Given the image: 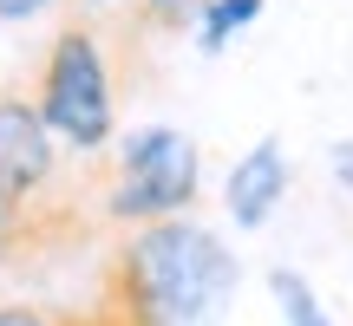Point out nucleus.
I'll return each mask as SVG.
<instances>
[{
  "label": "nucleus",
  "instance_id": "1a4fd4ad",
  "mask_svg": "<svg viewBox=\"0 0 353 326\" xmlns=\"http://www.w3.org/2000/svg\"><path fill=\"white\" fill-rule=\"evenodd\" d=\"M334 183L353 196V138H347V144H334Z\"/></svg>",
  "mask_w": 353,
  "mask_h": 326
},
{
  "label": "nucleus",
  "instance_id": "7ed1b4c3",
  "mask_svg": "<svg viewBox=\"0 0 353 326\" xmlns=\"http://www.w3.org/2000/svg\"><path fill=\"white\" fill-rule=\"evenodd\" d=\"M203 163L196 144L176 124H138L131 138H118L105 151V222H157V215H183L196 202Z\"/></svg>",
  "mask_w": 353,
  "mask_h": 326
},
{
  "label": "nucleus",
  "instance_id": "f257e3e1",
  "mask_svg": "<svg viewBox=\"0 0 353 326\" xmlns=\"http://www.w3.org/2000/svg\"><path fill=\"white\" fill-rule=\"evenodd\" d=\"M236 294V254L190 215L118 228L99 261L92 326H216Z\"/></svg>",
  "mask_w": 353,
  "mask_h": 326
},
{
  "label": "nucleus",
  "instance_id": "9d476101",
  "mask_svg": "<svg viewBox=\"0 0 353 326\" xmlns=\"http://www.w3.org/2000/svg\"><path fill=\"white\" fill-rule=\"evenodd\" d=\"M72 7H118V0H72Z\"/></svg>",
  "mask_w": 353,
  "mask_h": 326
},
{
  "label": "nucleus",
  "instance_id": "20e7f679",
  "mask_svg": "<svg viewBox=\"0 0 353 326\" xmlns=\"http://www.w3.org/2000/svg\"><path fill=\"white\" fill-rule=\"evenodd\" d=\"M281 196H288V157H281L275 138H262L249 157L236 163V170H229L223 202H229V215H236L242 228H262L268 215L281 209Z\"/></svg>",
  "mask_w": 353,
  "mask_h": 326
},
{
  "label": "nucleus",
  "instance_id": "f03ea898",
  "mask_svg": "<svg viewBox=\"0 0 353 326\" xmlns=\"http://www.w3.org/2000/svg\"><path fill=\"white\" fill-rule=\"evenodd\" d=\"M144 33L138 20L118 7H72L52 33L46 59H39V85L33 105L46 118V131L65 144L72 157H105L118 144V98H125V39Z\"/></svg>",
  "mask_w": 353,
  "mask_h": 326
},
{
  "label": "nucleus",
  "instance_id": "39448f33",
  "mask_svg": "<svg viewBox=\"0 0 353 326\" xmlns=\"http://www.w3.org/2000/svg\"><path fill=\"white\" fill-rule=\"evenodd\" d=\"M268 294H275V307H281V326H334L327 307L314 301V287H307L294 268H275V274H268Z\"/></svg>",
  "mask_w": 353,
  "mask_h": 326
},
{
  "label": "nucleus",
  "instance_id": "6e6552de",
  "mask_svg": "<svg viewBox=\"0 0 353 326\" xmlns=\"http://www.w3.org/2000/svg\"><path fill=\"white\" fill-rule=\"evenodd\" d=\"M46 7H59V0H0V26H26V20H39Z\"/></svg>",
  "mask_w": 353,
  "mask_h": 326
},
{
  "label": "nucleus",
  "instance_id": "0eeeda50",
  "mask_svg": "<svg viewBox=\"0 0 353 326\" xmlns=\"http://www.w3.org/2000/svg\"><path fill=\"white\" fill-rule=\"evenodd\" d=\"M125 13L144 33H183V26H196L203 0H125Z\"/></svg>",
  "mask_w": 353,
  "mask_h": 326
},
{
  "label": "nucleus",
  "instance_id": "423d86ee",
  "mask_svg": "<svg viewBox=\"0 0 353 326\" xmlns=\"http://www.w3.org/2000/svg\"><path fill=\"white\" fill-rule=\"evenodd\" d=\"M262 13V0H203V13H196V39H203V52H223L229 39L242 33V26Z\"/></svg>",
  "mask_w": 353,
  "mask_h": 326
}]
</instances>
